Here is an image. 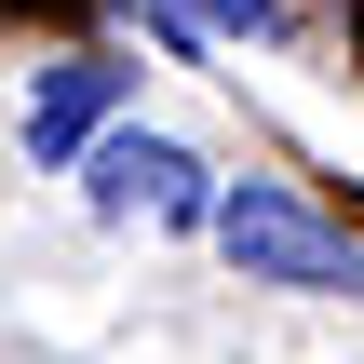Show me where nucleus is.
Listing matches in <instances>:
<instances>
[{
    "mask_svg": "<svg viewBox=\"0 0 364 364\" xmlns=\"http://www.w3.org/2000/svg\"><path fill=\"white\" fill-rule=\"evenodd\" d=\"M216 243H230V270L243 284H297V297H364V243L338 216H311L297 189H270V176H243L230 203H216Z\"/></svg>",
    "mask_w": 364,
    "mask_h": 364,
    "instance_id": "1",
    "label": "nucleus"
},
{
    "mask_svg": "<svg viewBox=\"0 0 364 364\" xmlns=\"http://www.w3.org/2000/svg\"><path fill=\"white\" fill-rule=\"evenodd\" d=\"M81 189H95V216H203L216 230V189H203V162L176 149V135H95L81 149Z\"/></svg>",
    "mask_w": 364,
    "mask_h": 364,
    "instance_id": "2",
    "label": "nucleus"
},
{
    "mask_svg": "<svg viewBox=\"0 0 364 364\" xmlns=\"http://www.w3.org/2000/svg\"><path fill=\"white\" fill-rule=\"evenodd\" d=\"M135 95V68H108V54H68V68H41V95H27V162H81L95 149V122Z\"/></svg>",
    "mask_w": 364,
    "mask_h": 364,
    "instance_id": "3",
    "label": "nucleus"
},
{
    "mask_svg": "<svg viewBox=\"0 0 364 364\" xmlns=\"http://www.w3.org/2000/svg\"><path fill=\"white\" fill-rule=\"evenodd\" d=\"M149 27L189 54V41H270L284 27V0H149Z\"/></svg>",
    "mask_w": 364,
    "mask_h": 364,
    "instance_id": "4",
    "label": "nucleus"
}]
</instances>
